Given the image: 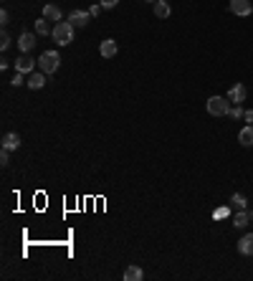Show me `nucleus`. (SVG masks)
Returning a JSON list of instances; mask_svg holds the SVG:
<instances>
[{
	"label": "nucleus",
	"mask_w": 253,
	"mask_h": 281,
	"mask_svg": "<svg viewBox=\"0 0 253 281\" xmlns=\"http://www.w3.org/2000/svg\"><path fill=\"white\" fill-rule=\"evenodd\" d=\"M53 41L58 43V46H69V43L74 41V26L69 23V20H58V23L53 26Z\"/></svg>",
	"instance_id": "obj_1"
},
{
	"label": "nucleus",
	"mask_w": 253,
	"mask_h": 281,
	"mask_svg": "<svg viewBox=\"0 0 253 281\" xmlns=\"http://www.w3.org/2000/svg\"><path fill=\"white\" fill-rule=\"evenodd\" d=\"M230 106H233V101H230L228 96H210L208 99V112L213 117H228Z\"/></svg>",
	"instance_id": "obj_2"
},
{
	"label": "nucleus",
	"mask_w": 253,
	"mask_h": 281,
	"mask_svg": "<svg viewBox=\"0 0 253 281\" xmlns=\"http://www.w3.org/2000/svg\"><path fill=\"white\" fill-rule=\"evenodd\" d=\"M61 66V56L56 51H46V53H41L38 58V71H43V74H56Z\"/></svg>",
	"instance_id": "obj_3"
},
{
	"label": "nucleus",
	"mask_w": 253,
	"mask_h": 281,
	"mask_svg": "<svg viewBox=\"0 0 253 281\" xmlns=\"http://www.w3.org/2000/svg\"><path fill=\"white\" fill-rule=\"evenodd\" d=\"M15 71H20V74H33V71H36V58H31L28 53H20V56L15 58Z\"/></svg>",
	"instance_id": "obj_4"
},
{
	"label": "nucleus",
	"mask_w": 253,
	"mask_h": 281,
	"mask_svg": "<svg viewBox=\"0 0 253 281\" xmlns=\"http://www.w3.org/2000/svg\"><path fill=\"white\" fill-rule=\"evenodd\" d=\"M230 13H236V15H241V18L251 15V13H253L251 0H230Z\"/></svg>",
	"instance_id": "obj_5"
},
{
	"label": "nucleus",
	"mask_w": 253,
	"mask_h": 281,
	"mask_svg": "<svg viewBox=\"0 0 253 281\" xmlns=\"http://www.w3.org/2000/svg\"><path fill=\"white\" fill-rule=\"evenodd\" d=\"M230 101H233V104H243L246 101V96H248V89H246V86L243 84H236V86H230V89H228V94H225Z\"/></svg>",
	"instance_id": "obj_6"
},
{
	"label": "nucleus",
	"mask_w": 253,
	"mask_h": 281,
	"mask_svg": "<svg viewBox=\"0 0 253 281\" xmlns=\"http://www.w3.org/2000/svg\"><path fill=\"white\" fill-rule=\"evenodd\" d=\"M99 53L101 58H114L119 53V46H117V41L114 38H107V41H101V46H99Z\"/></svg>",
	"instance_id": "obj_7"
},
{
	"label": "nucleus",
	"mask_w": 253,
	"mask_h": 281,
	"mask_svg": "<svg viewBox=\"0 0 253 281\" xmlns=\"http://www.w3.org/2000/svg\"><path fill=\"white\" fill-rule=\"evenodd\" d=\"M89 18H91L89 10H74V13L69 15V23H71L74 28H84V26L89 23Z\"/></svg>",
	"instance_id": "obj_8"
},
{
	"label": "nucleus",
	"mask_w": 253,
	"mask_h": 281,
	"mask_svg": "<svg viewBox=\"0 0 253 281\" xmlns=\"http://www.w3.org/2000/svg\"><path fill=\"white\" fill-rule=\"evenodd\" d=\"M33 46H36V33H31V31H23V33L18 36V48L23 51V53H28Z\"/></svg>",
	"instance_id": "obj_9"
},
{
	"label": "nucleus",
	"mask_w": 253,
	"mask_h": 281,
	"mask_svg": "<svg viewBox=\"0 0 253 281\" xmlns=\"http://www.w3.org/2000/svg\"><path fill=\"white\" fill-rule=\"evenodd\" d=\"M251 221H253V210H246V208L233 215V226H236V228H246Z\"/></svg>",
	"instance_id": "obj_10"
},
{
	"label": "nucleus",
	"mask_w": 253,
	"mask_h": 281,
	"mask_svg": "<svg viewBox=\"0 0 253 281\" xmlns=\"http://www.w3.org/2000/svg\"><path fill=\"white\" fill-rule=\"evenodd\" d=\"M46 76H48V74H43V71H38V74L33 71V74L28 76V81H26V84L31 86L33 92H36V89H43V86H46Z\"/></svg>",
	"instance_id": "obj_11"
},
{
	"label": "nucleus",
	"mask_w": 253,
	"mask_h": 281,
	"mask_svg": "<svg viewBox=\"0 0 253 281\" xmlns=\"http://www.w3.org/2000/svg\"><path fill=\"white\" fill-rule=\"evenodd\" d=\"M238 253H243V256H253V233H246L243 238L238 241Z\"/></svg>",
	"instance_id": "obj_12"
},
{
	"label": "nucleus",
	"mask_w": 253,
	"mask_h": 281,
	"mask_svg": "<svg viewBox=\"0 0 253 281\" xmlns=\"http://www.w3.org/2000/svg\"><path fill=\"white\" fill-rule=\"evenodd\" d=\"M142 279H144V271H142L137 264H132V266L124 269V281H142Z\"/></svg>",
	"instance_id": "obj_13"
},
{
	"label": "nucleus",
	"mask_w": 253,
	"mask_h": 281,
	"mask_svg": "<svg viewBox=\"0 0 253 281\" xmlns=\"http://www.w3.org/2000/svg\"><path fill=\"white\" fill-rule=\"evenodd\" d=\"M238 142H241L243 147H253V124H246V127L241 129Z\"/></svg>",
	"instance_id": "obj_14"
},
{
	"label": "nucleus",
	"mask_w": 253,
	"mask_h": 281,
	"mask_svg": "<svg viewBox=\"0 0 253 281\" xmlns=\"http://www.w3.org/2000/svg\"><path fill=\"white\" fill-rule=\"evenodd\" d=\"M20 147V137L15 135V132H8V135H3V149H18Z\"/></svg>",
	"instance_id": "obj_15"
},
{
	"label": "nucleus",
	"mask_w": 253,
	"mask_h": 281,
	"mask_svg": "<svg viewBox=\"0 0 253 281\" xmlns=\"http://www.w3.org/2000/svg\"><path fill=\"white\" fill-rule=\"evenodd\" d=\"M170 3H167V0H157L155 3V15L160 18V20H165V18H170Z\"/></svg>",
	"instance_id": "obj_16"
},
{
	"label": "nucleus",
	"mask_w": 253,
	"mask_h": 281,
	"mask_svg": "<svg viewBox=\"0 0 253 281\" xmlns=\"http://www.w3.org/2000/svg\"><path fill=\"white\" fill-rule=\"evenodd\" d=\"M36 33H38V36H51V33H53V28L48 26L46 18H38V20H36Z\"/></svg>",
	"instance_id": "obj_17"
},
{
	"label": "nucleus",
	"mask_w": 253,
	"mask_h": 281,
	"mask_svg": "<svg viewBox=\"0 0 253 281\" xmlns=\"http://www.w3.org/2000/svg\"><path fill=\"white\" fill-rule=\"evenodd\" d=\"M43 18H46V20H53V23H56V20H61V8H58V5H46V8H43Z\"/></svg>",
	"instance_id": "obj_18"
},
{
	"label": "nucleus",
	"mask_w": 253,
	"mask_h": 281,
	"mask_svg": "<svg viewBox=\"0 0 253 281\" xmlns=\"http://www.w3.org/2000/svg\"><path fill=\"white\" fill-rule=\"evenodd\" d=\"M230 205H233L236 210H243V208L248 205V200H246L243 192H233V195H230Z\"/></svg>",
	"instance_id": "obj_19"
},
{
	"label": "nucleus",
	"mask_w": 253,
	"mask_h": 281,
	"mask_svg": "<svg viewBox=\"0 0 253 281\" xmlns=\"http://www.w3.org/2000/svg\"><path fill=\"white\" fill-rule=\"evenodd\" d=\"M243 109H241V104H233V106H230V112H228V117H233V119H243Z\"/></svg>",
	"instance_id": "obj_20"
},
{
	"label": "nucleus",
	"mask_w": 253,
	"mask_h": 281,
	"mask_svg": "<svg viewBox=\"0 0 253 281\" xmlns=\"http://www.w3.org/2000/svg\"><path fill=\"white\" fill-rule=\"evenodd\" d=\"M10 41H13V38H10V36L3 31V33H0V48H3V51H8V48H10Z\"/></svg>",
	"instance_id": "obj_21"
},
{
	"label": "nucleus",
	"mask_w": 253,
	"mask_h": 281,
	"mask_svg": "<svg viewBox=\"0 0 253 281\" xmlns=\"http://www.w3.org/2000/svg\"><path fill=\"white\" fill-rule=\"evenodd\" d=\"M26 81H28V79H26V74L15 71V76H13V81H10V84H13V86H20V84H26Z\"/></svg>",
	"instance_id": "obj_22"
},
{
	"label": "nucleus",
	"mask_w": 253,
	"mask_h": 281,
	"mask_svg": "<svg viewBox=\"0 0 253 281\" xmlns=\"http://www.w3.org/2000/svg\"><path fill=\"white\" fill-rule=\"evenodd\" d=\"M8 162H10V149H3V152H0V165L5 167Z\"/></svg>",
	"instance_id": "obj_23"
},
{
	"label": "nucleus",
	"mask_w": 253,
	"mask_h": 281,
	"mask_svg": "<svg viewBox=\"0 0 253 281\" xmlns=\"http://www.w3.org/2000/svg\"><path fill=\"white\" fill-rule=\"evenodd\" d=\"M117 3H119V0H101V8H104V10H112Z\"/></svg>",
	"instance_id": "obj_24"
},
{
	"label": "nucleus",
	"mask_w": 253,
	"mask_h": 281,
	"mask_svg": "<svg viewBox=\"0 0 253 281\" xmlns=\"http://www.w3.org/2000/svg\"><path fill=\"white\" fill-rule=\"evenodd\" d=\"M0 23H3V26L10 23V13H8V10H0Z\"/></svg>",
	"instance_id": "obj_25"
},
{
	"label": "nucleus",
	"mask_w": 253,
	"mask_h": 281,
	"mask_svg": "<svg viewBox=\"0 0 253 281\" xmlns=\"http://www.w3.org/2000/svg\"><path fill=\"white\" fill-rule=\"evenodd\" d=\"M101 10H104V8H101V3H99V5H91V8H89L91 18H99V13H101Z\"/></svg>",
	"instance_id": "obj_26"
},
{
	"label": "nucleus",
	"mask_w": 253,
	"mask_h": 281,
	"mask_svg": "<svg viewBox=\"0 0 253 281\" xmlns=\"http://www.w3.org/2000/svg\"><path fill=\"white\" fill-rule=\"evenodd\" d=\"M213 215H215V218H225V215H228V208H220V210H215Z\"/></svg>",
	"instance_id": "obj_27"
},
{
	"label": "nucleus",
	"mask_w": 253,
	"mask_h": 281,
	"mask_svg": "<svg viewBox=\"0 0 253 281\" xmlns=\"http://www.w3.org/2000/svg\"><path fill=\"white\" fill-rule=\"evenodd\" d=\"M243 119H246V122H248V124H253V109H248V112H246V114H243Z\"/></svg>",
	"instance_id": "obj_28"
}]
</instances>
